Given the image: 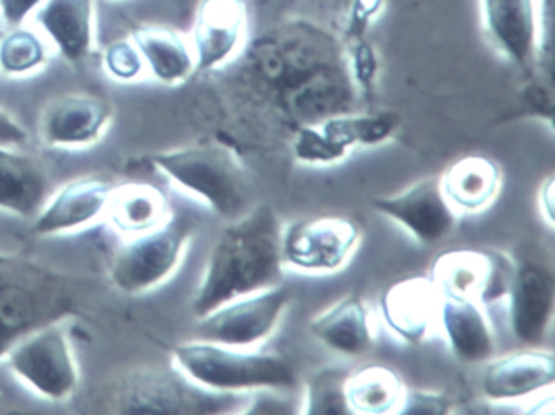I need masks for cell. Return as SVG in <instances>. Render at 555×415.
Instances as JSON below:
<instances>
[{
    "instance_id": "cell-1",
    "label": "cell",
    "mask_w": 555,
    "mask_h": 415,
    "mask_svg": "<svg viewBox=\"0 0 555 415\" xmlns=\"http://www.w3.org/2000/svg\"><path fill=\"white\" fill-rule=\"evenodd\" d=\"M282 229L269 204H259L220 233L193 300L196 317L227 301L281 284Z\"/></svg>"
},
{
    "instance_id": "cell-2",
    "label": "cell",
    "mask_w": 555,
    "mask_h": 415,
    "mask_svg": "<svg viewBox=\"0 0 555 415\" xmlns=\"http://www.w3.org/2000/svg\"><path fill=\"white\" fill-rule=\"evenodd\" d=\"M77 290L67 275L0 252V359L31 330L69 320L76 313Z\"/></svg>"
},
{
    "instance_id": "cell-3",
    "label": "cell",
    "mask_w": 555,
    "mask_h": 415,
    "mask_svg": "<svg viewBox=\"0 0 555 415\" xmlns=\"http://www.w3.org/2000/svg\"><path fill=\"white\" fill-rule=\"evenodd\" d=\"M178 372L217 392L248 394L271 389L282 391L297 385L294 363L278 350L240 349L209 340H191L173 350Z\"/></svg>"
},
{
    "instance_id": "cell-4",
    "label": "cell",
    "mask_w": 555,
    "mask_h": 415,
    "mask_svg": "<svg viewBox=\"0 0 555 415\" xmlns=\"http://www.w3.org/2000/svg\"><path fill=\"white\" fill-rule=\"evenodd\" d=\"M152 164L180 190L197 197L217 216L235 219L246 204L245 171L225 145L199 144L164 152Z\"/></svg>"
},
{
    "instance_id": "cell-5",
    "label": "cell",
    "mask_w": 555,
    "mask_h": 415,
    "mask_svg": "<svg viewBox=\"0 0 555 415\" xmlns=\"http://www.w3.org/2000/svg\"><path fill=\"white\" fill-rule=\"evenodd\" d=\"M246 398L248 394L210 391L178 369H141L119 379L108 402L119 414H219L232 411Z\"/></svg>"
},
{
    "instance_id": "cell-6",
    "label": "cell",
    "mask_w": 555,
    "mask_h": 415,
    "mask_svg": "<svg viewBox=\"0 0 555 415\" xmlns=\"http://www.w3.org/2000/svg\"><path fill=\"white\" fill-rule=\"evenodd\" d=\"M196 222L186 213H171L151 232L129 236L116 249L109 264V281L126 295H142L160 287L177 272Z\"/></svg>"
},
{
    "instance_id": "cell-7",
    "label": "cell",
    "mask_w": 555,
    "mask_h": 415,
    "mask_svg": "<svg viewBox=\"0 0 555 415\" xmlns=\"http://www.w3.org/2000/svg\"><path fill=\"white\" fill-rule=\"evenodd\" d=\"M66 323L54 321L31 330L4 356L11 372L48 401H66L79 388V365Z\"/></svg>"
},
{
    "instance_id": "cell-8",
    "label": "cell",
    "mask_w": 555,
    "mask_h": 415,
    "mask_svg": "<svg viewBox=\"0 0 555 415\" xmlns=\"http://www.w3.org/2000/svg\"><path fill=\"white\" fill-rule=\"evenodd\" d=\"M509 261L508 284L503 297L508 307L509 329L519 343L539 346L554 316V268L541 249L531 246Z\"/></svg>"
},
{
    "instance_id": "cell-9",
    "label": "cell",
    "mask_w": 555,
    "mask_h": 415,
    "mask_svg": "<svg viewBox=\"0 0 555 415\" xmlns=\"http://www.w3.org/2000/svg\"><path fill=\"white\" fill-rule=\"evenodd\" d=\"M291 300L292 291L279 284L227 301L197 317V339L251 349L274 333Z\"/></svg>"
},
{
    "instance_id": "cell-10",
    "label": "cell",
    "mask_w": 555,
    "mask_h": 415,
    "mask_svg": "<svg viewBox=\"0 0 555 415\" xmlns=\"http://www.w3.org/2000/svg\"><path fill=\"white\" fill-rule=\"evenodd\" d=\"M359 225L346 217L298 220L282 232V259L308 274H333L349 262L359 245Z\"/></svg>"
},
{
    "instance_id": "cell-11",
    "label": "cell",
    "mask_w": 555,
    "mask_h": 415,
    "mask_svg": "<svg viewBox=\"0 0 555 415\" xmlns=\"http://www.w3.org/2000/svg\"><path fill=\"white\" fill-rule=\"evenodd\" d=\"M398 115L333 116L318 126L297 131L294 154L307 165H331L344 160L353 148L372 147L388 141L398 129Z\"/></svg>"
},
{
    "instance_id": "cell-12",
    "label": "cell",
    "mask_w": 555,
    "mask_h": 415,
    "mask_svg": "<svg viewBox=\"0 0 555 415\" xmlns=\"http://www.w3.org/2000/svg\"><path fill=\"white\" fill-rule=\"evenodd\" d=\"M509 256L486 249H451L431 265V281L441 295H456L489 308L503 300L508 284Z\"/></svg>"
},
{
    "instance_id": "cell-13",
    "label": "cell",
    "mask_w": 555,
    "mask_h": 415,
    "mask_svg": "<svg viewBox=\"0 0 555 415\" xmlns=\"http://www.w3.org/2000/svg\"><path fill=\"white\" fill-rule=\"evenodd\" d=\"M372 206L422 245L440 243L453 233L457 223V212L441 190L440 177L418 181L395 196L373 199Z\"/></svg>"
},
{
    "instance_id": "cell-14",
    "label": "cell",
    "mask_w": 555,
    "mask_h": 415,
    "mask_svg": "<svg viewBox=\"0 0 555 415\" xmlns=\"http://www.w3.org/2000/svg\"><path fill=\"white\" fill-rule=\"evenodd\" d=\"M113 121L106 100L67 93L48 103L40 116L41 142L51 148H86L102 141Z\"/></svg>"
},
{
    "instance_id": "cell-15",
    "label": "cell",
    "mask_w": 555,
    "mask_h": 415,
    "mask_svg": "<svg viewBox=\"0 0 555 415\" xmlns=\"http://www.w3.org/2000/svg\"><path fill=\"white\" fill-rule=\"evenodd\" d=\"M490 43L522 73L532 74L541 48L535 0H480Z\"/></svg>"
},
{
    "instance_id": "cell-16",
    "label": "cell",
    "mask_w": 555,
    "mask_h": 415,
    "mask_svg": "<svg viewBox=\"0 0 555 415\" xmlns=\"http://www.w3.org/2000/svg\"><path fill=\"white\" fill-rule=\"evenodd\" d=\"M112 191L109 181L99 177L69 181L47 200L35 217V235H67L92 225L105 216Z\"/></svg>"
},
{
    "instance_id": "cell-17",
    "label": "cell",
    "mask_w": 555,
    "mask_h": 415,
    "mask_svg": "<svg viewBox=\"0 0 555 415\" xmlns=\"http://www.w3.org/2000/svg\"><path fill=\"white\" fill-rule=\"evenodd\" d=\"M245 37L242 0H201L194 25L196 73H209L229 63L242 50Z\"/></svg>"
},
{
    "instance_id": "cell-18",
    "label": "cell",
    "mask_w": 555,
    "mask_h": 415,
    "mask_svg": "<svg viewBox=\"0 0 555 415\" xmlns=\"http://www.w3.org/2000/svg\"><path fill=\"white\" fill-rule=\"evenodd\" d=\"M440 303V290L430 275L402 278L383 294V320L396 337L415 346L438 323Z\"/></svg>"
},
{
    "instance_id": "cell-19",
    "label": "cell",
    "mask_w": 555,
    "mask_h": 415,
    "mask_svg": "<svg viewBox=\"0 0 555 415\" xmlns=\"http://www.w3.org/2000/svg\"><path fill=\"white\" fill-rule=\"evenodd\" d=\"M555 381L554 353L525 349L492 360L482 373L483 394L490 401H512L548 388Z\"/></svg>"
},
{
    "instance_id": "cell-20",
    "label": "cell",
    "mask_w": 555,
    "mask_h": 415,
    "mask_svg": "<svg viewBox=\"0 0 555 415\" xmlns=\"http://www.w3.org/2000/svg\"><path fill=\"white\" fill-rule=\"evenodd\" d=\"M37 22L67 63L82 64L92 54L95 0H43Z\"/></svg>"
},
{
    "instance_id": "cell-21",
    "label": "cell",
    "mask_w": 555,
    "mask_h": 415,
    "mask_svg": "<svg viewBox=\"0 0 555 415\" xmlns=\"http://www.w3.org/2000/svg\"><path fill=\"white\" fill-rule=\"evenodd\" d=\"M438 323L448 347L466 363L486 362L495 350V336L489 314L479 301L456 295H441Z\"/></svg>"
},
{
    "instance_id": "cell-22",
    "label": "cell",
    "mask_w": 555,
    "mask_h": 415,
    "mask_svg": "<svg viewBox=\"0 0 555 415\" xmlns=\"http://www.w3.org/2000/svg\"><path fill=\"white\" fill-rule=\"evenodd\" d=\"M50 199V178L40 160L0 145V210L35 219Z\"/></svg>"
},
{
    "instance_id": "cell-23",
    "label": "cell",
    "mask_w": 555,
    "mask_h": 415,
    "mask_svg": "<svg viewBox=\"0 0 555 415\" xmlns=\"http://www.w3.org/2000/svg\"><path fill=\"white\" fill-rule=\"evenodd\" d=\"M441 190L457 213H479L489 209L502 190V170L482 155L454 161L440 177Z\"/></svg>"
},
{
    "instance_id": "cell-24",
    "label": "cell",
    "mask_w": 555,
    "mask_h": 415,
    "mask_svg": "<svg viewBox=\"0 0 555 415\" xmlns=\"http://www.w3.org/2000/svg\"><path fill=\"white\" fill-rule=\"evenodd\" d=\"M311 333L334 352L359 356L373 347L369 308L360 295H349L311 320Z\"/></svg>"
},
{
    "instance_id": "cell-25",
    "label": "cell",
    "mask_w": 555,
    "mask_h": 415,
    "mask_svg": "<svg viewBox=\"0 0 555 415\" xmlns=\"http://www.w3.org/2000/svg\"><path fill=\"white\" fill-rule=\"evenodd\" d=\"M106 219L121 235L134 236L151 232L171 216L167 196L152 184H126L113 187Z\"/></svg>"
},
{
    "instance_id": "cell-26",
    "label": "cell",
    "mask_w": 555,
    "mask_h": 415,
    "mask_svg": "<svg viewBox=\"0 0 555 415\" xmlns=\"http://www.w3.org/2000/svg\"><path fill=\"white\" fill-rule=\"evenodd\" d=\"M152 76L165 86H178L196 73V60L183 38L170 28L144 27L132 34Z\"/></svg>"
},
{
    "instance_id": "cell-27",
    "label": "cell",
    "mask_w": 555,
    "mask_h": 415,
    "mask_svg": "<svg viewBox=\"0 0 555 415\" xmlns=\"http://www.w3.org/2000/svg\"><path fill=\"white\" fill-rule=\"evenodd\" d=\"M346 392L352 414H388L401 405L404 386L395 369L370 363L349 373Z\"/></svg>"
},
{
    "instance_id": "cell-28",
    "label": "cell",
    "mask_w": 555,
    "mask_h": 415,
    "mask_svg": "<svg viewBox=\"0 0 555 415\" xmlns=\"http://www.w3.org/2000/svg\"><path fill=\"white\" fill-rule=\"evenodd\" d=\"M47 60V48L34 31L18 27L0 41V73L5 76H30L41 69Z\"/></svg>"
},
{
    "instance_id": "cell-29",
    "label": "cell",
    "mask_w": 555,
    "mask_h": 415,
    "mask_svg": "<svg viewBox=\"0 0 555 415\" xmlns=\"http://www.w3.org/2000/svg\"><path fill=\"white\" fill-rule=\"evenodd\" d=\"M349 372L344 368H324L308 381L304 414L346 415L350 412L347 402L346 381Z\"/></svg>"
},
{
    "instance_id": "cell-30",
    "label": "cell",
    "mask_w": 555,
    "mask_h": 415,
    "mask_svg": "<svg viewBox=\"0 0 555 415\" xmlns=\"http://www.w3.org/2000/svg\"><path fill=\"white\" fill-rule=\"evenodd\" d=\"M105 67L109 76L122 82L139 79L144 73V60L132 41H116L105 53Z\"/></svg>"
},
{
    "instance_id": "cell-31",
    "label": "cell",
    "mask_w": 555,
    "mask_h": 415,
    "mask_svg": "<svg viewBox=\"0 0 555 415\" xmlns=\"http://www.w3.org/2000/svg\"><path fill=\"white\" fill-rule=\"evenodd\" d=\"M451 402L443 392L435 391H404L399 414H448Z\"/></svg>"
},
{
    "instance_id": "cell-32",
    "label": "cell",
    "mask_w": 555,
    "mask_h": 415,
    "mask_svg": "<svg viewBox=\"0 0 555 415\" xmlns=\"http://www.w3.org/2000/svg\"><path fill=\"white\" fill-rule=\"evenodd\" d=\"M41 4L43 0H0V18L9 27H22Z\"/></svg>"
},
{
    "instance_id": "cell-33",
    "label": "cell",
    "mask_w": 555,
    "mask_h": 415,
    "mask_svg": "<svg viewBox=\"0 0 555 415\" xmlns=\"http://www.w3.org/2000/svg\"><path fill=\"white\" fill-rule=\"evenodd\" d=\"M353 70H356L357 80L360 86L365 89V93L369 96L373 95V77H375L376 66L375 56H373L372 50L365 44H357L353 48Z\"/></svg>"
},
{
    "instance_id": "cell-34",
    "label": "cell",
    "mask_w": 555,
    "mask_h": 415,
    "mask_svg": "<svg viewBox=\"0 0 555 415\" xmlns=\"http://www.w3.org/2000/svg\"><path fill=\"white\" fill-rule=\"evenodd\" d=\"M28 132L11 113L0 108V145L4 147H21L27 144Z\"/></svg>"
},
{
    "instance_id": "cell-35",
    "label": "cell",
    "mask_w": 555,
    "mask_h": 415,
    "mask_svg": "<svg viewBox=\"0 0 555 415\" xmlns=\"http://www.w3.org/2000/svg\"><path fill=\"white\" fill-rule=\"evenodd\" d=\"M552 186H554V178H548L547 181H545L544 186H542V193H541V207L542 209L547 212V223L548 225H554V210H552Z\"/></svg>"
}]
</instances>
